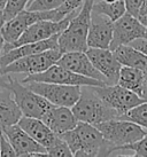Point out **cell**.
Instances as JSON below:
<instances>
[{
	"mask_svg": "<svg viewBox=\"0 0 147 157\" xmlns=\"http://www.w3.org/2000/svg\"><path fill=\"white\" fill-rule=\"evenodd\" d=\"M114 22L106 15L92 10L91 24L87 35L89 48H109L113 39Z\"/></svg>",
	"mask_w": 147,
	"mask_h": 157,
	"instance_id": "14",
	"label": "cell"
},
{
	"mask_svg": "<svg viewBox=\"0 0 147 157\" xmlns=\"http://www.w3.org/2000/svg\"><path fill=\"white\" fill-rule=\"evenodd\" d=\"M6 75L8 77V83L6 87L12 91L14 100L20 107L23 116L42 119L45 113L53 105L52 103L42 95H39L38 93L30 90L26 84L10 77V74Z\"/></svg>",
	"mask_w": 147,
	"mask_h": 157,
	"instance_id": "5",
	"label": "cell"
},
{
	"mask_svg": "<svg viewBox=\"0 0 147 157\" xmlns=\"http://www.w3.org/2000/svg\"><path fill=\"white\" fill-rule=\"evenodd\" d=\"M95 92L100 98L114 110L123 116L131 108L143 103L147 99L138 95L137 93L123 87L118 84L114 85H104V86H94Z\"/></svg>",
	"mask_w": 147,
	"mask_h": 157,
	"instance_id": "10",
	"label": "cell"
},
{
	"mask_svg": "<svg viewBox=\"0 0 147 157\" xmlns=\"http://www.w3.org/2000/svg\"><path fill=\"white\" fill-rule=\"evenodd\" d=\"M124 150H132V156H147V134L136 144L128 146Z\"/></svg>",
	"mask_w": 147,
	"mask_h": 157,
	"instance_id": "27",
	"label": "cell"
},
{
	"mask_svg": "<svg viewBox=\"0 0 147 157\" xmlns=\"http://www.w3.org/2000/svg\"><path fill=\"white\" fill-rule=\"evenodd\" d=\"M18 124L32 139L45 148H47L52 144V142L55 140L56 135H58L40 118L22 116Z\"/></svg>",
	"mask_w": 147,
	"mask_h": 157,
	"instance_id": "18",
	"label": "cell"
},
{
	"mask_svg": "<svg viewBox=\"0 0 147 157\" xmlns=\"http://www.w3.org/2000/svg\"><path fill=\"white\" fill-rule=\"evenodd\" d=\"M13 146L16 156H48L47 150L31 138L18 124L2 130Z\"/></svg>",
	"mask_w": 147,
	"mask_h": 157,
	"instance_id": "12",
	"label": "cell"
},
{
	"mask_svg": "<svg viewBox=\"0 0 147 157\" xmlns=\"http://www.w3.org/2000/svg\"><path fill=\"white\" fill-rule=\"evenodd\" d=\"M28 87L39 95L45 98L54 105L74 107L81 96V87L77 85H65V84L43 83V82H28Z\"/></svg>",
	"mask_w": 147,
	"mask_h": 157,
	"instance_id": "8",
	"label": "cell"
},
{
	"mask_svg": "<svg viewBox=\"0 0 147 157\" xmlns=\"http://www.w3.org/2000/svg\"><path fill=\"white\" fill-rule=\"evenodd\" d=\"M5 23H6V18H5L4 10L0 9V31H1V29H2V26L5 25Z\"/></svg>",
	"mask_w": 147,
	"mask_h": 157,
	"instance_id": "35",
	"label": "cell"
},
{
	"mask_svg": "<svg viewBox=\"0 0 147 157\" xmlns=\"http://www.w3.org/2000/svg\"><path fill=\"white\" fill-rule=\"evenodd\" d=\"M83 2H84V0H65L63 4L61 5L59 8L67 16L69 14L77 12L78 9L82 7Z\"/></svg>",
	"mask_w": 147,
	"mask_h": 157,
	"instance_id": "29",
	"label": "cell"
},
{
	"mask_svg": "<svg viewBox=\"0 0 147 157\" xmlns=\"http://www.w3.org/2000/svg\"><path fill=\"white\" fill-rule=\"evenodd\" d=\"M92 10L100 13L109 17L113 22L123 16L126 13V7L124 0H117L115 2H106L104 0H94Z\"/></svg>",
	"mask_w": 147,
	"mask_h": 157,
	"instance_id": "22",
	"label": "cell"
},
{
	"mask_svg": "<svg viewBox=\"0 0 147 157\" xmlns=\"http://www.w3.org/2000/svg\"><path fill=\"white\" fill-rule=\"evenodd\" d=\"M130 45H132L133 47L138 48L139 51H141L145 55H147V39H145V38H139V39L133 40Z\"/></svg>",
	"mask_w": 147,
	"mask_h": 157,
	"instance_id": "31",
	"label": "cell"
},
{
	"mask_svg": "<svg viewBox=\"0 0 147 157\" xmlns=\"http://www.w3.org/2000/svg\"><path fill=\"white\" fill-rule=\"evenodd\" d=\"M117 84L130 91L143 96V84H144V70L122 66Z\"/></svg>",
	"mask_w": 147,
	"mask_h": 157,
	"instance_id": "21",
	"label": "cell"
},
{
	"mask_svg": "<svg viewBox=\"0 0 147 157\" xmlns=\"http://www.w3.org/2000/svg\"><path fill=\"white\" fill-rule=\"evenodd\" d=\"M0 156H16L10 141L2 131H0Z\"/></svg>",
	"mask_w": 147,
	"mask_h": 157,
	"instance_id": "28",
	"label": "cell"
},
{
	"mask_svg": "<svg viewBox=\"0 0 147 157\" xmlns=\"http://www.w3.org/2000/svg\"><path fill=\"white\" fill-rule=\"evenodd\" d=\"M145 39H147V30H146V33H145V37H144Z\"/></svg>",
	"mask_w": 147,
	"mask_h": 157,
	"instance_id": "40",
	"label": "cell"
},
{
	"mask_svg": "<svg viewBox=\"0 0 147 157\" xmlns=\"http://www.w3.org/2000/svg\"><path fill=\"white\" fill-rule=\"evenodd\" d=\"M0 72H1V71H0ZM1 74H2V72H1Z\"/></svg>",
	"mask_w": 147,
	"mask_h": 157,
	"instance_id": "41",
	"label": "cell"
},
{
	"mask_svg": "<svg viewBox=\"0 0 147 157\" xmlns=\"http://www.w3.org/2000/svg\"><path fill=\"white\" fill-rule=\"evenodd\" d=\"M6 4H7V0H0V9L1 10H4Z\"/></svg>",
	"mask_w": 147,
	"mask_h": 157,
	"instance_id": "38",
	"label": "cell"
},
{
	"mask_svg": "<svg viewBox=\"0 0 147 157\" xmlns=\"http://www.w3.org/2000/svg\"><path fill=\"white\" fill-rule=\"evenodd\" d=\"M94 0H84L82 7L70 18L63 30L59 35L58 44L62 53L67 52H86L87 35L91 24L92 7Z\"/></svg>",
	"mask_w": 147,
	"mask_h": 157,
	"instance_id": "2",
	"label": "cell"
},
{
	"mask_svg": "<svg viewBox=\"0 0 147 157\" xmlns=\"http://www.w3.org/2000/svg\"><path fill=\"white\" fill-rule=\"evenodd\" d=\"M104 1H106V2H115L117 0H104Z\"/></svg>",
	"mask_w": 147,
	"mask_h": 157,
	"instance_id": "39",
	"label": "cell"
},
{
	"mask_svg": "<svg viewBox=\"0 0 147 157\" xmlns=\"http://www.w3.org/2000/svg\"><path fill=\"white\" fill-rule=\"evenodd\" d=\"M147 28L140 22L137 16L126 12L123 16L114 22L113 39L109 49L114 51L121 45H129L133 40L144 38Z\"/></svg>",
	"mask_w": 147,
	"mask_h": 157,
	"instance_id": "11",
	"label": "cell"
},
{
	"mask_svg": "<svg viewBox=\"0 0 147 157\" xmlns=\"http://www.w3.org/2000/svg\"><path fill=\"white\" fill-rule=\"evenodd\" d=\"M22 116L23 113L14 100L12 91L6 86H0V131L18 124Z\"/></svg>",
	"mask_w": 147,
	"mask_h": 157,
	"instance_id": "19",
	"label": "cell"
},
{
	"mask_svg": "<svg viewBox=\"0 0 147 157\" xmlns=\"http://www.w3.org/2000/svg\"><path fill=\"white\" fill-rule=\"evenodd\" d=\"M143 95L147 99V70L144 71V84H143Z\"/></svg>",
	"mask_w": 147,
	"mask_h": 157,
	"instance_id": "32",
	"label": "cell"
},
{
	"mask_svg": "<svg viewBox=\"0 0 147 157\" xmlns=\"http://www.w3.org/2000/svg\"><path fill=\"white\" fill-rule=\"evenodd\" d=\"M95 126L99 128L105 140L110 146L112 154L124 150L128 146L136 144L147 134V130L144 127L123 118L99 123Z\"/></svg>",
	"mask_w": 147,
	"mask_h": 157,
	"instance_id": "4",
	"label": "cell"
},
{
	"mask_svg": "<svg viewBox=\"0 0 147 157\" xmlns=\"http://www.w3.org/2000/svg\"><path fill=\"white\" fill-rule=\"evenodd\" d=\"M42 121L58 135L73 130L78 123L71 108L54 105L45 113Z\"/></svg>",
	"mask_w": 147,
	"mask_h": 157,
	"instance_id": "17",
	"label": "cell"
},
{
	"mask_svg": "<svg viewBox=\"0 0 147 157\" xmlns=\"http://www.w3.org/2000/svg\"><path fill=\"white\" fill-rule=\"evenodd\" d=\"M61 136L68 144L73 156H109L112 149L99 128L85 122H78L73 130Z\"/></svg>",
	"mask_w": 147,
	"mask_h": 157,
	"instance_id": "1",
	"label": "cell"
},
{
	"mask_svg": "<svg viewBox=\"0 0 147 157\" xmlns=\"http://www.w3.org/2000/svg\"><path fill=\"white\" fill-rule=\"evenodd\" d=\"M113 53L122 66L137 68L144 71L147 70V55L132 45H121L115 48Z\"/></svg>",
	"mask_w": 147,
	"mask_h": 157,
	"instance_id": "20",
	"label": "cell"
},
{
	"mask_svg": "<svg viewBox=\"0 0 147 157\" xmlns=\"http://www.w3.org/2000/svg\"><path fill=\"white\" fill-rule=\"evenodd\" d=\"M79 10V9H78ZM77 10V12H78ZM71 13L68 15L67 17H65L61 21H51V20H42L38 22L31 24L28 29H26L22 36L18 38L15 43L13 44H5L4 46V52H7L12 48L20 46L23 44H28V43H37V41H42V40H46L48 38H51L55 35H60V32L65 29L67 24L69 23L70 18L73 17L75 14L77 13Z\"/></svg>",
	"mask_w": 147,
	"mask_h": 157,
	"instance_id": "9",
	"label": "cell"
},
{
	"mask_svg": "<svg viewBox=\"0 0 147 157\" xmlns=\"http://www.w3.org/2000/svg\"><path fill=\"white\" fill-rule=\"evenodd\" d=\"M141 15H147V0H144L143 5H141V7H140L138 16H141Z\"/></svg>",
	"mask_w": 147,
	"mask_h": 157,
	"instance_id": "33",
	"label": "cell"
},
{
	"mask_svg": "<svg viewBox=\"0 0 147 157\" xmlns=\"http://www.w3.org/2000/svg\"><path fill=\"white\" fill-rule=\"evenodd\" d=\"M121 118L131 121V122L138 124L139 126L144 127L145 130H147V101L131 108Z\"/></svg>",
	"mask_w": 147,
	"mask_h": 157,
	"instance_id": "23",
	"label": "cell"
},
{
	"mask_svg": "<svg viewBox=\"0 0 147 157\" xmlns=\"http://www.w3.org/2000/svg\"><path fill=\"white\" fill-rule=\"evenodd\" d=\"M5 44H6V41H5L4 37H2V35H1V32H0V56H1V54H2V52H4V46ZM1 71V70H0Z\"/></svg>",
	"mask_w": 147,
	"mask_h": 157,
	"instance_id": "36",
	"label": "cell"
},
{
	"mask_svg": "<svg viewBox=\"0 0 147 157\" xmlns=\"http://www.w3.org/2000/svg\"><path fill=\"white\" fill-rule=\"evenodd\" d=\"M56 63L65 67L66 69L70 70L75 74L82 75V76L90 77V78L93 79H98V80L105 82L107 84L104 76L95 69V67L93 66L90 57L87 56L86 52L75 51V52L62 53V55H61V57Z\"/></svg>",
	"mask_w": 147,
	"mask_h": 157,
	"instance_id": "15",
	"label": "cell"
},
{
	"mask_svg": "<svg viewBox=\"0 0 147 157\" xmlns=\"http://www.w3.org/2000/svg\"><path fill=\"white\" fill-rule=\"evenodd\" d=\"M78 122L97 125L110 119L121 118V113L114 110L95 92L94 86H82L81 96L71 107Z\"/></svg>",
	"mask_w": 147,
	"mask_h": 157,
	"instance_id": "3",
	"label": "cell"
},
{
	"mask_svg": "<svg viewBox=\"0 0 147 157\" xmlns=\"http://www.w3.org/2000/svg\"><path fill=\"white\" fill-rule=\"evenodd\" d=\"M87 56L95 69L104 76L108 85L117 84L118 75L121 71L122 64L117 61L114 53L109 48H87Z\"/></svg>",
	"mask_w": 147,
	"mask_h": 157,
	"instance_id": "13",
	"label": "cell"
},
{
	"mask_svg": "<svg viewBox=\"0 0 147 157\" xmlns=\"http://www.w3.org/2000/svg\"><path fill=\"white\" fill-rule=\"evenodd\" d=\"M143 1L144 0H124L126 12L130 13L131 15L138 17L139 10H140V7H141V5H143Z\"/></svg>",
	"mask_w": 147,
	"mask_h": 157,
	"instance_id": "30",
	"label": "cell"
},
{
	"mask_svg": "<svg viewBox=\"0 0 147 157\" xmlns=\"http://www.w3.org/2000/svg\"><path fill=\"white\" fill-rule=\"evenodd\" d=\"M29 2H30V1H29ZM28 5H29V4H28Z\"/></svg>",
	"mask_w": 147,
	"mask_h": 157,
	"instance_id": "42",
	"label": "cell"
},
{
	"mask_svg": "<svg viewBox=\"0 0 147 157\" xmlns=\"http://www.w3.org/2000/svg\"><path fill=\"white\" fill-rule=\"evenodd\" d=\"M28 82H43V83L65 84V85H77V86H104L107 85L105 82L85 77L82 75L75 74L70 70L66 69L60 64H53L45 71L38 74L28 75L26 78L22 79V83Z\"/></svg>",
	"mask_w": 147,
	"mask_h": 157,
	"instance_id": "6",
	"label": "cell"
},
{
	"mask_svg": "<svg viewBox=\"0 0 147 157\" xmlns=\"http://www.w3.org/2000/svg\"><path fill=\"white\" fill-rule=\"evenodd\" d=\"M48 156H73L68 144L61 135H56L52 144L46 148Z\"/></svg>",
	"mask_w": 147,
	"mask_h": 157,
	"instance_id": "24",
	"label": "cell"
},
{
	"mask_svg": "<svg viewBox=\"0 0 147 157\" xmlns=\"http://www.w3.org/2000/svg\"><path fill=\"white\" fill-rule=\"evenodd\" d=\"M58 39H59V35H55L46 40L20 45V46H16L7 52L2 53L0 56V70H2L6 66H8L12 62L16 61L21 57L44 52L47 49H52V48H59Z\"/></svg>",
	"mask_w": 147,
	"mask_h": 157,
	"instance_id": "16",
	"label": "cell"
},
{
	"mask_svg": "<svg viewBox=\"0 0 147 157\" xmlns=\"http://www.w3.org/2000/svg\"><path fill=\"white\" fill-rule=\"evenodd\" d=\"M30 0H7V4L4 8V14L6 21L16 16L22 10L26 9V6Z\"/></svg>",
	"mask_w": 147,
	"mask_h": 157,
	"instance_id": "26",
	"label": "cell"
},
{
	"mask_svg": "<svg viewBox=\"0 0 147 157\" xmlns=\"http://www.w3.org/2000/svg\"><path fill=\"white\" fill-rule=\"evenodd\" d=\"M7 83H8L7 75H4L0 72V86H7Z\"/></svg>",
	"mask_w": 147,
	"mask_h": 157,
	"instance_id": "34",
	"label": "cell"
},
{
	"mask_svg": "<svg viewBox=\"0 0 147 157\" xmlns=\"http://www.w3.org/2000/svg\"><path fill=\"white\" fill-rule=\"evenodd\" d=\"M138 18L140 20V22L143 23L144 25L147 28V15H141V16H138Z\"/></svg>",
	"mask_w": 147,
	"mask_h": 157,
	"instance_id": "37",
	"label": "cell"
},
{
	"mask_svg": "<svg viewBox=\"0 0 147 157\" xmlns=\"http://www.w3.org/2000/svg\"><path fill=\"white\" fill-rule=\"evenodd\" d=\"M62 55L59 48H52L40 53H36L32 55L21 57L16 61L12 62L10 64L6 66L1 72L6 74H26L32 75L45 71L50 67L55 64Z\"/></svg>",
	"mask_w": 147,
	"mask_h": 157,
	"instance_id": "7",
	"label": "cell"
},
{
	"mask_svg": "<svg viewBox=\"0 0 147 157\" xmlns=\"http://www.w3.org/2000/svg\"><path fill=\"white\" fill-rule=\"evenodd\" d=\"M65 0H30L29 5L26 6L28 10L35 12H46L59 8L63 4Z\"/></svg>",
	"mask_w": 147,
	"mask_h": 157,
	"instance_id": "25",
	"label": "cell"
}]
</instances>
